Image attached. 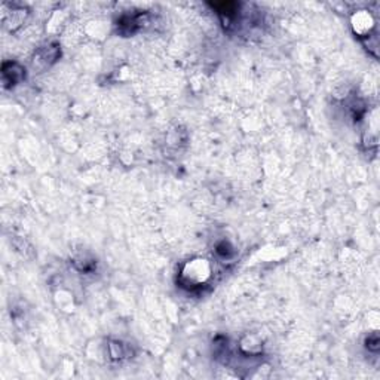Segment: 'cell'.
Instances as JSON below:
<instances>
[{
	"label": "cell",
	"mask_w": 380,
	"mask_h": 380,
	"mask_svg": "<svg viewBox=\"0 0 380 380\" xmlns=\"http://www.w3.org/2000/svg\"><path fill=\"white\" fill-rule=\"evenodd\" d=\"M110 355H112L113 359H121L124 358V346L121 343H112L110 345Z\"/></svg>",
	"instance_id": "5"
},
{
	"label": "cell",
	"mask_w": 380,
	"mask_h": 380,
	"mask_svg": "<svg viewBox=\"0 0 380 380\" xmlns=\"http://www.w3.org/2000/svg\"><path fill=\"white\" fill-rule=\"evenodd\" d=\"M367 343H370V345H367V346H368V349H371V351H377V349H379V337H377L376 334L368 338V342H367Z\"/></svg>",
	"instance_id": "7"
},
{
	"label": "cell",
	"mask_w": 380,
	"mask_h": 380,
	"mask_svg": "<svg viewBox=\"0 0 380 380\" xmlns=\"http://www.w3.org/2000/svg\"><path fill=\"white\" fill-rule=\"evenodd\" d=\"M9 67H11V70H8L3 66V82L6 85H15L16 82H19L23 79V69L18 64H15V63H9Z\"/></svg>",
	"instance_id": "4"
},
{
	"label": "cell",
	"mask_w": 380,
	"mask_h": 380,
	"mask_svg": "<svg viewBox=\"0 0 380 380\" xmlns=\"http://www.w3.org/2000/svg\"><path fill=\"white\" fill-rule=\"evenodd\" d=\"M217 253L220 254L222 257H229V255H232V254H233V248L229 245V242L223 241L222 244H218V245H217Z\"/></svg>",
	"instance_id": "6"
},
{
	"label": "cell",
	"mask_w": 380,
	"mask_h": 380,
	"mask_svg": "<svg viewBox=\"0 0 380 380\" xmlns=\"http://www.w3.org/2000/svg\"><path fill=\"white\" fill-rule=\"evenodd\" d=\"M58 56V48L55 45H49L46 48H42L37 55L34 56V64H43V66H49L51 63H54Z\"/></svg>",
	"instance_id": "3"
},
{
	"label": "cell",
	"mask_w": 380,
	"mask_h": 380,
	"mask_svg": "<svg viewBox=\"0 0 380 380\" xmlns=\"http://www.w3.org/2000/svg\"><path fill=\"white\" fill-rule=\"evenodd\" d=\"M352 26L355 33L358 36H368L370 30L373 28V19H371V15L366 12V11H361L356 15H353L352 18Z\"/></svg>",
	"instance_id": "2"
},
{
	"label": "cell",
	"mask_w": 380,
	"mask_h": 380,
	"mask_svg": "<svg viewBox=\"0 0 380 380\" xmlns=\"http://www.w3.org/2000/svg\"><path fill=\"white\" fill-rule=\"evenodd\" d=\"M211 275V269L207 260L202 258H195L189 263L184 265L182 275H180V282L184 287L193 288V287H199L202 284H205L207 279Z\"/></svg>",
	"instance_id": "1"
}]
</instances>
